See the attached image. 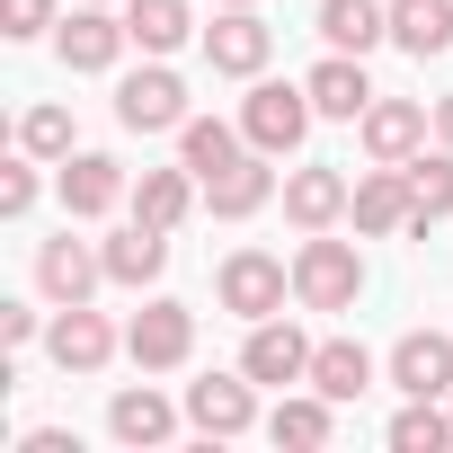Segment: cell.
Here are the masks:
<instances>
[{
  "instance_id": "obj_36",
  "label": "cell",
  "mask_w": 453,
  "mask_h": 453,
  "mask_svg": "<svg viewBox=\"0 0 453 453\" xmlns=\"http://www.w3.org/2000/svg\"><path fill=\"white\" fill-rule=\"evenodd\" d=\"M222 10H258V0H222Z\"/></svg>"
},
{
  "instance_id": "obj_16",
  "label": "cell",
  "mask_w": 453,
  "mask_h": 453,
  "mask_svg": "<svg viewBox=\"0 0 453 453\" xmlns=\"http://www.w3.org/2000/svg\"><path fill=\"white\" fill-rule=\"evenodd\" d=\"M267 196H276V169H267V151H241L232 169H213V178H204V204H213L222 222H250Z\"/></svg>"
},
{
  "instance_id": "obj_23",
  "label": "cell",
  "mask_w": 453,
  "mask_h": 453,
  "mask_svg": "<svg viewBox=\"0 0 453 453\" xmlns=\"http://www.w3.org/2000/svg\"><path fill=\"white\" fill-rule=\"evenodd\" d=\"M320 36L338 54H373L391 36V10H382V0H320Z\"/></svg>"
},
{
  "instance_id": "obj_9",
  "label": "cell",
  "mask_w": 453,
  "mask_h": 453,
  "mask_svg": "<svg viewBox=\"0 0 453 453\" xmlns=\"http://www.w3.org/2000/svg\"><path fill=\"white\" fill-rule=\"evenodd\" d=\"M54 45H63V63H72V72H116V54L134 45V27L107 10V0H81V10L63 19V36H54Z\"/></svg>"
},
{
  "instance_id": "obj_33",
  "label": "cell",
  "mask_w": 453,
  "mask_h": 453,
  "mask_svg": "<svg viewBox=\"0 0 453 453\" xmlns=\"http://www.w3.org/2000/svg\"><path fill=\"white\" fill-rule=\"evenodd\" d=\"M0 347H10V356L36 347V311H27V303H0Z\"/></svg>"
},
{
  "instance_id": "obj_31",
  "label": "cell",
  "mask_w": 453,
  "mask_h": 453,
  "mask_svg": "<svg viewBox=\"0 0 453 453\" xmlns=\"http://www.w3.org/2000/svg\"><path fill=\"white\" fill-rule=\"evenodd\" d=\"M0 213H10V222H19V213H36V151L0 169Z\"/></svg>"
},
{
  "instance_id": "obj_29",
  "label": "cell",
  "mask_w": 453,
  "mask_h": 453,
  "mask_svg": "<svg viewBox=\"0 0 453 453\" xmlns=\"http://www.w3.org/2000/svg\"><path fill=\"white\" fill-rule=\"evenodd\" d=\"M409 187H418V232L444 222V213H453V142L426 151V160H409Z\"/></svg>"
},
{
  "instance_id": "obj_26",
  "label": "cell",
  "mask_w": 453,
  "mask_h": 453,
  "mask_svg": "<svg viewBox=\"0 0 453 453\" xmlns=\"http://www.w3.org/2000/svg\"><path fill=\"white\" fill-rule=\"evenodd\" d=\"M125 27H134V45H142V54H178V45L196 36L187 0H125Z\"/></svg>"
},
{
  "instance_id": "obj_12",
  "label": "cell",
  "mask_w": 453,
  "mask_h": 453,
  "mask_svg": "<svg viewBox=\"0 0 453 453\" xmlns=\"http://www.w3.org/2000/svg\"><path fill=\"white\" fill-rule=\"evenodd\" d=\"M391 382H400L409 400H444V391H453V338H444V329H409V338L391 347Z\"/></svg>"
},
{
  "instance_id": "obj_37",
  "label": "cell",
  "mask_w": 453,
  "mask_h": 453,
  "mask_svg": "<svg viewBox=\"0 0 453 453\" xmlns=\"http://www.w3.org/2000/svg\"><path fill=\"white\" fill-rule=\"evenodd\" d=\"M107 10H116V0H107Z\"/></svg>"
},
{
  "instance_id": "obj_14",
  "label": "cell",
  "mask_w": 453,
  "mask_h": 453,
  "mask_svg": "<svg viewBox=\"0 0 453 453\" xmlns=\"http://www.w3.org/2000/svg\"><path fill=\"white\" fill-rule=\"evenodd\" d=\"M125 204V169L107 160V151H72L63 160V213L72 222H98V213H116Z\"/></svg>"
},
{
  "instance_id": "obj_19",
  "label": "cell",
  "mask_w": 453,
  "mask_h": 453,
  "mask_svg": "<svg viewBox=\"0 0 453 453\" xmlns=\"http://www.w3.org/2000/svg\"><path fill=\"white\" fill-rule=\"evenodd\" d=\"M356 125H365V151L373 160H418V142H426V107L418 98H373Z\"/></svg>"
},
{
  "instance_id": "obj_6",
  "label": "cell",
  "mask_w": 453,
  "mask_h": 453,
  "mask_svg": "<svg viewBox=\"0 0 453 453\" xmlns=\"http://www.w3.org/2000/svg\"><path fill=\"white\" fill-rule=\"evenodd\" d=\"M187 347H196V311H187V303H142V311L125 320V356H134L142 373L187 365Z\"/></svg>"
},
{
  "instance_id": "obj_28",
  "label": "cell",
  "mask_w": 453,
  "mask_h": 453,
  "mask_svg": "<svg viewBox=\"0 0 453 453\" xmlns=\"http://www.w3.org/2000/svg\"><path fill=\"white\" fill-rule=\"evenodd\" d=\"M382 435H391V453H444V444H453V409H435V400H409V409H400Z\"/></svg>"
},
{
  "instance_id": "obj_17",
  "label": "cell",
  "mask_w": 453,
  "mask_h": 453,
  "mask_svg": "<svg viewBox=\"0 0 453 453\" xmlns=\"http://www.w3.org/2000/svg\"><path fill=\"white\" fill-rule=\"evenodd\" d=\"M160 267H169V232L160 222H125V232H107V285H160Z\"/></svg>"
},
{
  "instance_id": "obj_1",
  "label": "cell",
  "mask_w": 453,
  "mask_h": 453,
  "mask_svg": "<svg viewBox=\"0 0 453 453\" xmlns=\"http://www.w3.org/2000/svg\"><path fill=\"white\" fill-rule=\"evenodd\" d=\"M356 294H365V258H356V241L311 232V241L294 250V303H303V311H347Z\"/></svg>"
},
{
  "instance_id": "obj_8",
  "label": "cell",
  "mask_w": 453,
  "mask_h": 453,
  "mask_svg": "<svg viewBox=\"0 0 453 453\" xmlns=\"http://www.w3.org/2000/svg\"><path fill=\"white\" fill-rule=\"evenodd\" d=\"M267 54H276V27H267L258 10H222V19L204 27V63H213V72H232V81H258Z\"/></svg>"
},
{
  "instance_id": "obj_22",
  "label": "cell",
  "mask_w": 453,
  "mask_h": 453,
  "mask_svg": "<svg viewBox=\"0 0 453 453\" xmlns=\"http://www.w3.org/2000/svg\"><path fill=\"white\" fill-rule=\"evenodd\" d=\"M391 45L400 54H453V0H391Z\"/></svg>"
},
{
  "instance_id": "obj_13",
  "label": "cell",
  "mask_w": 453,
  "mask_h": 453,
  "mask_svg": "<svg viewBox=\"0 0 453 453\" xmlns=\"http://www.w3.org/2000/svg\"><path fill=\"white\" fill-rule=\"evenodd\" d=\"M347 204H356V187H347L329 160H311V169L285 178V213H294V232H329V222H347Z\"/></svg>"
},
{
  "instance_id": "obj_2",
  "label": "cell",
  "mask_w": 453,
  "mask_h": 453,
  "mask_svg": "<svg viewBox=\"0 0 453 453\" xmlns=\"http://www.w3.org/2000/svg\"><path fill=\"white\" fill-rule=\"evenodd\" d=\"M311 116H320V107H311L303 81H258V89L241 98V134H250V151H267V160H276V151H303Z\"/></svg>"
},
{
  "instance_id": "obj_30",
  "label": "cell",
  "mask_w": 453,
  "mask_h": 453,
  "mask_svg": "<svg viewBox=\"0 0 453 453\" xmlns=\"http://www.w3.org/2000/svg\"><path fill=\"white\" fill-rule=\"evenodd\" d=\"M19 151H36V160H72V116H63V107H27V116H19Z\"/></svg>"
},
{
  "instance_id": "obj_21",
  "label": "cell",
  "mask_w": 453,
  "mask_h": 453,
  "mask_svg": "<svg viewBox=\"0 0 453 453\" xmlns=\"http://www.w3.org/2000/svg\"><path fill=\"white\" fill-rule=\"evenodd\" d=\"M311 391H329L338 409L365 400V391H373V356H365L356 338H320V347H311Z\"/></svg>"
},
{
  "instance_id": "obj_11",
  "label": "cell",
  "mask_w": 453,
  "mask_h": 453,
  "mask_svg": "<svg viewBox=\"0 0 453 453\" xmlns=\"http://www.w3.org/2000/svg\"><path fill=\"white\" fill-rule=\"evenodd\" d=\"M241 373L250 382H311V338L294 320H250V347H241Z\"/></svg>"
},
{
  "instance_id": "obj_18",
  "label": "cell",
  "mask_w": 453,
  "mask_h": 453,
  "mask_svg": "<svg viewBox=\"0 0 453 453\" xmlns=\"http://www.w3.org/2000/svg\"><path fill=\"white\" fill-rule=\"evenodd\" d=\"M303 89H311V107H320V116H338V125H356V116L373 107V81H365V54H338V45H329V63H320V72H311Z\"/></svg>"
},
{
  "instance_id": "obj_3",
  "label": "cell",
  "mask_w": 453,
  "mask_h": 453,
  "mask_svg": "<svg viewBox=\"0 0 453 453\" xmlns=\"http://www.w3.org/2000/svg\"><path fill=\"white\" fill-rule=\"evenodd\" d=\"M285 285H294V267L267 258V250H232L222 276H213L222 311H241V320H276V311H285Z\"/></svg>"
},
{
  "instance_id": "obj_32",
  "label": "cell",
  "mask_w": 453,
  "mask_h": 453,
  "mask_svg": "<svg viewBox=\"0 0 453 453\" xmlns=\"http://www.w3.org/2000/svg\"><path fill=\"white\" fill-rule=\"evenodd\" d=\"M45 27H54V0H0V36L27 45V36H45Z\"/></svg>"
},
{
  "instance_id": "obj_25",
  "label": "cell",
  "mask_w": 453,
  "mask_h": 453,
  "mask_svg": "<svg viewBox=\"0 0 453 453\" xmlns=\"http://www.w3.org/2000/svg\"><path fill=\"white\" fill-rule=\"evenodd\" d=\"M241 142H250V134H241V125H222V116H187V125H178V160H187L196 178L232 169V160H241Z\"/></svg>"
},
{
  "instance_id": "obj_4",
  "label": "cell",
  "mask_w": 453,
  "mask_h": 453,
  "mask_svg": "<svg viewBox=\"0 0 453 453\" xmlns=\"http://www.w3.org/2000/svg\"><path fill=\"white\" fill-rule=\"evenodd\" d=\"M116 125H125V134H178V125H187V81H178L169 63L125 72V89H116Z\"/></svg>"
},
{
  "instance_id": "obj_10",
  "label": "cell",
  "mask_w": 453,
  "mask_h": 453,
  "mask_svg": "<svg viewBox=\"0 0 453 453\" xmlns=\"http://www.w3.org/2000/svg\"><path fill=\"white\" fill-rule=\"evenodd\" d=\"M36 285H45V303L63 311V303H89L98 285H107V250H89V241H45L36 250Z\"/></svg>"
},
{
  "instance_id": "obj_15",
  "label": "cell",
  "mask_w": 453,
  "mask_h": 453,
  "mask_svg": "<svg viewBox=\"0 0 453 453\" xmlns=\"http://www.w3.org/2000/svg\"><path fill=\"white\" fill-rule=\"evenodd\" d=\"M45 356H54L63 373H98V365L116 356V329H107L89 303H63V320L45 329Z\"/></svg>"
},
{
  "instance_id": "obj_35",
  "label": "cell",
  "mask_w": 453,
  "mask_h": 453,
  "mask_svg": "<svg viewBox=\"0 0 453 453\" xmlns=\"http://www.w3.org/2000/svg\"><path fill=\"white\" fill-rule=\"evenodd\" d=\"M435 142H453V89L435 98Z\"/></svg>"
},
{
  "instance_id": "obj_27",
  "label": "cell",
  "mask_w": 453,
  "mask_h": 453,
  "mask_svg": "<svg viewBox=\"0 0 453 453\" xmlns=\"http://www.w3.org/2000/svg\"><path fill=\"white\" fill-rule=\"evenodd\" d=\"M267 435H276V444H303V453H311V444H329V435H338V400H329V391H311V400H276Z\"/></svg>"
},
{
  "instance_id": "obj_34",
  "label": "cell",
  "mask_w": 453,
  "mask_h": 453,
  "mask_svg": "<svg viewBox=\"0 0 453 453\" xmlns=\"http://www.w3.org/2000/svg\"><path fill=\"white\" fill-rule=\"evenodd\" d=\"M19 453H81V444H72V435H63V426H36V435H27V444H19Z\"/></svg>"
},
{
  "instance_id": "obj_24",
  "label": "cell",
  "mask_w": 453,
  "mask_h": 453,
  "mask_svg": "<svg viewBox=\"0 0 453 453\" xmlns=\"http://www.w3.org/2000/svg\"><path fill=\"white\" fill-rule=\"evenodd\" d=\"M187 204H196V169H187V160H178V169H142V178H134V213H142V222H160V232H178Z\"/></svg>"
},
{
  "instance_id": "obj_5",
  "label": "cell",
  "mask_w": 453,
  "mask_h": 453,
  "mask_svg": "<svg viewBox=\"0 0 453 453\" xmlns=\"http://www.w3.org/2000/svg\"><path fill=\"white\" fill-rule=\"evenodd\" d=\"M187 426L213 435V444L250 435V426H258V382H250V373H204V382H187Z\"/></svg>"
},
{
  "instance_id": "obj_20",
  "label": "cell",
  "mask_w": 453,
  "mask_h": 453,
  "mask_svg": "<svg viewBox=\"0 0 453 453\" xmlns=\"http://www.w3.org/2000/svg\"><path fill=\"white\" fill-rule=\"evenodd\" d=\"M107 435L134 444V453H142V444H169V435H178V409H169L151 382H142V391H116V400H107Z\"/></svg>"
},
{
  "instance_id": "obj_7",
  "label": "cell",
  "mask_w": 453,
  "mask_h": 453,
  "mask_svg": "<svg viewBox=\"0 0 453 453\" xmlns=\"http://www.w3.org/2000/svg\"><path fill=\"white\" fill-rule=\"evenodd\" d=\"M356 232L365 241H391V232H418V187H409V160H382L365 187H356Z\"/></svg>"
}]
</instances>
